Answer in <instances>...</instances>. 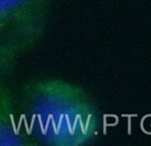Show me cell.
I'll return each instance as SVG.
<instances>
[{
	"label": "cell",
	"mask_w": 151,
	"mask_h": 146,
	"mask_svg": "<svg viewBox=\"0 0 151 146\" xmlns=\"http://www.w3.org/2000/svg\"><path fill=\"white\" fill-rule=\"evenodd\" d=\"M23 133V116L17 114L7 89L0 82V145L27 144Z\"/></svg>",
	"instance_id": "cell-3"
},
{
	"label": "cell",
	"mask_w": 151,
	"mask_h": 146,
	"mask_svg": "<svg viewBox=\"0 0 151 146\" xmlns=\"http://www.w3.org/2000/svg\"><path fill=\"white\" fill-rule=\"evenodd\" d=\"M25 129L47 144H83L97 134V113L80 92L58 94L53 101L47 85H32L25 92Z\"/></svg>",
	"instance_id": "cell-1"
},
{
	"label": "cell",
	"mask_w": 151,
	"mask_h": 146,
	"mask_svg": "<svg viewBox=\"0 0 151 146\" xmlns=\"http://www.w3.org/2000/svg\"><path fill=\"white\" fill-rule=\"evenodd\" d=\"M48 0H0V40H21L33 32Z\"/></svg>",
	"instance_id": "cell-2"
}]
</instances>
